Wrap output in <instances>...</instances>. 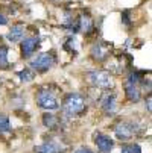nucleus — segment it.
I'll list each match as a JSON object with an SVG mask.
<instances>
[{
  "mask_svg": "<svg viewBox=\"0 0 152 153\" xmlns=\"http://www.w3.org/2000/svg\"><path fill=\"white\" fill-rule=\"evenodd\" d=\"M85 109H87L85 99L81 94H78V93H70V94L66 96V99H64L62 112H64V115L69 117V118L81 115Z\"/></svg>",
  "mask_w": 152,
  "mask_h": 153,
  "instance_id": "f257e3e1",
  "label": "nucleus"
},
{
  "mask_svg": "<svg viewBox=\"0 0 152 153\" xmlns=\"http://www.w3.org/2000/svg\"><path fill=\"white\" fill-rule=\"evenodd\" d=\"M140 132H142V127L136 121H119L114 126V134L120 141H129Z\"/></svg>",
  "mask_w": 152,
  "mask_h": 153,
  "instance_id": "f03ea898",
  "label": "nucleus"
},
{
  "mask_svg": "<svg viewBox=\"0 0 152 153\" xmlns=\"http://www.w3.org/2000/svg\"><path fill=\"white\" fill-rule=\"evenodd\" d=\"M88 80L91 82L93 86L99 90H103V91H108L113 88V76L111 73H108L105 70H94V71H90L88 73Z\"/></svg>",
  "mask_w": 152,
  "mask_h": 153,
  "instance_id": "7ed1b4c3",
  "label": "nucleus"
},
{
  "mask_svg": "<svg viewBox=\"0 0 152 153\" xmlns=\"http://www.w3.org/2000/svg\"><path fill=\"white\" fill-rule=\"evenodd\" d=\"M37 103H38V106H41L43 109H47V111L59 108V103H58V99H56L55 93L50 88H47V86H43V88L38 90Z\"/></svg>",
  "mask_w": 152,
  "mask_h": 153,
  "instance_id": "20e7f679",
  "label": "nucleus"
},
{
  "mask_svg": "<svg viewBox=\"0 0 152 153\" xmlns=\"http://www.w3.org/2000/svg\"><path fill=\"white\" fill-rule=\"evenodd\" d=\"M140 80L142 77L134 73L128 77V80L125 82V94H126V99L129 102H139L140 97H142V91H140Z\"/></svg>",
  "mask_w": 152,
  "mask_h": 153,
  "instance_id": "39448f33",
  "label": "nucleus"
},
{
  "mask_svg": "<svg viewBox=\"0 0 152 153\" xmlns=\"http://www.w3.org/2000/svg\"><path fill=\"white\" fill-rule=\"evenodd\" d=\"M53 64H55V58L52 53H40L35 59H32L31 67L40 73H44L49 68H52Z\"/></svg>",
  "mask_w": 152,
  "mask_h": 153,
  "instance_id": "423d86ee",
  "label": "nucleus"
},
{
  "mask_svg": "<svg viewBox=\"0 0 152 153\" xmlns=\"http://www.w3.org/2000/svg\"><path fill=\"white\" fill-rule=\"evenodd\" d=\"M100 106L103 109V112L106 115H116L117 114V100H116V94L113 93H105L102 96V100H100Z\"/></svg>",
  "mask_w": 152,
  "mask_h": 153,
  "instance_id": "0eeeda50",
  "label": "nucleus"
},
{
  "mask_svg": "<svg viewBox=\"0 0 152 153\" xmlns=\"http://www.w3.org/2000/svg\"><path fill=\"white\" fill-rule=\"evenodd\" d=\"M38 46H40V38H37V36L23 39L21 41V56L31 58L35 53V50L38 49Z\"/></svg>",
  "mask_w": 152,
  "mask_h": 153,
  "instance_id": "6e6552de",
  "label": "nucleus"
},
{
  "mask_svg": "<svg viewBox=\"0 0 152 153\" xmlns=\"http://www.w3.org/2000/svg\"><path fill=\"white\" fill-rule=\"evenodd\" d=\"M94 143L97 146V149L102 152V153H111L113 152V147H114V141L106 137L103 134H96L94 135Z\"/></svg>",
  "mask_w": 152,
  "mask_h": 153,
  "instance_id": "1a4fd4ad",
  "label": "nucleus"
},
{
  "mask_svg": "<svg viewBox=\"0 0 152 153\" xmlns=\"http://www.w3.org/2000/svg\"><path fill=\"white\" fill-rule=\"evenodd\" d=\"M35 152L37 153H64L66 150H64L55 141H46V143H43L41 146H37L35 147Z\"/></svg>",
  "mask_w": 152,
  "mask_h": 153,
  "instance_id": "9d476101",
  "label": "nucleus"
},
{
  "mask_svg": "<svg viewBox=\"0 0 152 153\" xmlns=\"http://www.w3.org/2000/svg\"><path fill=\"white\" fill-rule=\"evenodd\" d=\"M25 33H26V27L21 26V25H18V26L11 27V30L8 32L6 38H8V41H11V42H18V41H21V39L25 38Z\"/></svg>",
  "mask_w": 152,
  "mask_h": 153,
  "instance_id": "9b49d317",
  "label": "nucleus"
},
{
  "mask_svg": "<svg viewBox=\"0 0 152 153\" xmlns=\"http://www.w3.org/2000/svg\"><path fill=\"white\" fill-rule=\"evenodd\" d=\"M78 27H79L84 33L88 35V33L93 30V21H91L90 15H85V14L81 15L79 20H78Z\"/></svg>",
  "mask_w": 152,
  "mask_h": 153,
  "instance_id": "f8f14e48",
  "label": "nucleus"
},
{
  "mask_svg": "<svg viewBox=\"0 0 152 153\" xmlns=\"http://www.w3.org/2000/svg\"><path fill=\"white\" fill-rule=\"evenodd\" d=\"M91 56H93L96 61L102 62V61L106 59V56H108V50L103 49V44H102V42H97V44H94V46L91 47Z\"/></svg>",
  "mask_w": 152,
  "mask_h": 153,
  "instance_id": "ddd939ff",
  "label": "nucleus"
},
{
  "mask_svg": "<svg viewBox=\"0 0 152 153\" xmlns=\"http://www.w3.org/2000/svg\"><path fill=\"white\" fill-rule=\"evenodd\" d=\"M0 68H9L8 62V47L0 44Z\"/></svg>",
  "mask_w": 152,
  "mask_h": 153,
  "instance_id": "4468645a",
  "label": "nucleus"
},
{
  "mask_svg": "<svg viewBox=\"0 0 152 153\" xmlns=\"http://www.w3.org/2000/svg\"><path fill=\"white\" fill-rule=\"evenodd\" d=\"M43 121H44V124H46L47 127H50V129H53V127H56V124H59L58 117H55V115H52V114H46L44 117H43Z\"/></svg>",
  "mask_w": 152,
  "mask_h": 153,
  "instance_id": "2eb2a0df",
  "label": "nucleus"
},
{
  "mask_svg": "<svg viewBox=\"0 0 152 153\" xmlns=\"http://www.w3.org/2000/svg\"><path fill=\"white\" fill-rule=\"evenodd\" d=\"M11 130V123L6 115H0V134H6Z\"/></svg>",
  "mask_w": 152,
  "mask_h": 153,
  "instance_id": "dca6fc26",
  "label": "nucleus"
},
{
  "mask_svg": "<svg viewBox=\"0 0 152 153\" xmlns=\"http://www.w3.org/2000/svg\"><path fill=\"white\" fill-rule=\"evenodd\" d=\"M120 153H142V149L139 144H125Z\"/></svg>",
  "mask_w": 152,
  "mask_h": 153,
  "instance_id": "f3484780",
  "label": "nucleus"
},
{
  "mask_svg": "<svg viewBox=\"0 0 152 153\" xmlns=\"http://www.w3.org/2000/svg\"><path fill=\"white\" fill-rule=\"evenodd\" d=\"M17 74H18L20 80H23V82H31V80L34 79V73H32L29 68H26V70H21V71H18Z\"/></svg>",
  "mask_w": 152,
  "mask_h": 153,
  "instance_id": "a211bd4d",
  "label": "nucleus"
},
{
  "mask_svg": "<svg viewBox=\"0 0 152 153\" xmlns=\"http://www.w3.org/2000/svg\"><path fill=\"white\" fill-rule=\"evenodd\" d=\"M75 153H94V152L88 147H79L78 150H75Z\"/></svg>",
  "mask_w": 152,
  "mask_h": 153,
  "instance_id": "6ab92c4d",
  "label": "nucleus"
},
{
  "mask_svg": "<svg viewBox=\"0 0 152 153\" xmlns=\"http://www.w3.org/2000/svg\"><path fill=\"white\" fill-rule=\"evenodd\" d=\"M122 20H123L125 25H129V15H128V12H125V14L122 15Z\"/></svg>",
  "mask_w": 152,
  "mask_h": 153,
  "instance_id": "aec40b11",
  "label": "nucleus"
},
{
  "mask_svg": "<svg viewBox=\"0 0 152 153\" xmlns=\"http://www.w3.org/2000/svg\"><path fill=\"white\" fill-rule=\"evenodd\" d=\"M0 25H8V18L5 17V15H2V14H0Z\"/></svg>",
  "mask_w": 152,
  "mask_h": 153,
  "instance_id": "412c9836",
  "label": "nucleus"
},
{
  "mask_svg": "<svg viewBox=\"0 0 152 153\" xmlns=\"http://www.w3.org/2000/svg\"><path fill=\"white\" fill-rule=\"evenodd\" d=\"M146 106H148V112H151V111H152V106H151V96H148V99H146Z\"/></svg>",
  "mask_w": 152,
  "mask_h": 153,
  "instance_id": "4be33fe9",
  "label": "nucleus"
}]
</instances>
